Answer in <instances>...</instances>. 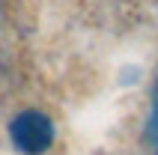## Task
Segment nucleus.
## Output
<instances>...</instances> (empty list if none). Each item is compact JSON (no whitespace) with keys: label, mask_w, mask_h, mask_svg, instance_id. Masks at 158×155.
Segmentation results:
<instances>
[{"label":"nucleus","mask_w":158,"mask_h":155,"mask_svg":"<svg viewBox=\"0 0 158 155\" xmlns=\"http://www.w3.org/2000/svg\"><path fill=\"white\" fill-rule=\"evenodd\" d=\"M9 137H12L15 149H21L27 155H42L54 143V122L42 111H24L12 119Z\"/></svg>","instance_id":"f257e3e1"},{"label":"nucleus","mask_w":158,"mask_h":155,"mask_svg":"<svg viewBox=\"0 0 158 155\" xmlns=\"http://www.w3.org/2000/svg\"><path fill=\"white\" fill-rule=\"evenodd\" d=\"M146 140H149L152 152L158 155V86L152 93V111H149V119H146Z\"/></svg>","instance_id":"f03ea898"}]
</instances>
